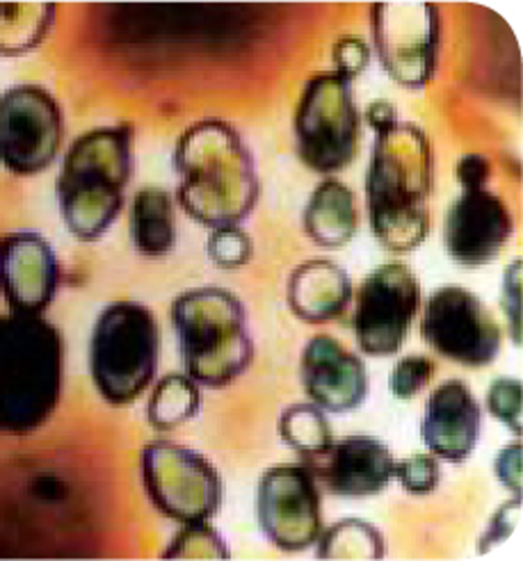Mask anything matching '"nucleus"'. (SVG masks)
<instances>
[{"instance_id":"f257e3e1","label":"nucleus","mask_w":523,"mask_h":561,"mask_svg":"<svg viewBox=\"0 0 523 561\" xmlns=\"http://www.w3.org/2000/svg\"><path fill=\"white\" fill-rule=\"evenodd\" d=\"M177 199L202 227H234L259 202V176L252 151L238 130L219 119L192 124L177 142Z\"/></svg>"},{"instance_id":"f03ea898","label":"nucleus","mask_w":523,"mask_h":561,"mask_svg":"<svg viewBox=\"0 0 523 561\" xmlns=\"http://www.w3.org/2000/svg\"><path fill=\"white\" fill-rule=\"evenodd\" d=\"M432 181L434 158L423 128L398 122L377 133L366 192L371 229L384 249L407 254L425 242Z\"/></svg>"},{"instance_id":"7ed1b4c3","label":"nucleus","mask_w":523,"mask_h":561,"mask_svg":"<svg viewBox=\"0 0 523 561\" xmlns=\"http://www.w3.org/2000/svg\"><path fill=\"white\" fill-rule=\"evenodd\" d=\"M65 339L44 316L0 313V434L27 436L60 407Z\"/></svg>"},{"instance_id":"20e7f679","label":"nucleus","mask_w":523,"mask_h":561,"mask_svg":"<svg viewBox=\"0 0 523 561\" xmlns=\"http://www.w3.org/2000/svg\"><path fill=\"white\" fill-rule=\"evenodd\" d=\"M133 176V128L103 126L69 147L58 179V202L67 231L80 242L99 240L124 208Z\"/></svg>"},{"instance_id":"39448f33","label":"nucleus","mask_w":523,"mask_h":561,"mask_svg":"<svg viewBox=\"0 0 523 561\" xmlns=\"http://www.w3.org/2000/svg\"><path fill=\"white\" fill-rule=\"evenodd\" d=\"M185 375L206 388L236 381L254 358L242 301L225 288L187 290L172 304Z\"/></svg>"},{"instance_id":"423d86ee","label":"nucleus","mask_w":523,"mask_h":561,"mask_svg":"<svg viewBox=\"0 0 523 561\" xmlns=\"http://www.w3.org/2000/svg\"><path fill=\"white\" fill-rule=\"evenodd\" d=\"M160 327L145 304L105 306L90 339V375L99 396L113 407L133 404L156 377Z\"/></svg>"},{"instance_id":"0eeeda50","label":"nucleus","mask_w":523,"mask_h":561,"mask_svg":"<svg viewBox=\"0 0 523 561\" xmlns=\"http://www.w3.org/2000/svg\"><path fill=\"white\" fill-rule=\"evenodd\" d=\"M295 149L299 160L318 174L345 170L360 149L362 119L352 82L337 73H320L307 82L295 112Z\"/></svg>"},{"instance_id":"6e6552de","label":"nucleus","mask_w":523,"mask_h":561,"mask_svg":"<svg viewBox=\"0 0 523 561\" xmlns=\"http://www.w3.org/2000/svg\"><path fill=\"white\" fill-rule=\"evenodd\" d=\"M140 470L154 507L181 525L211 520L223 507L219 472L190 447L154 440L143 450Z\"/></svg>"},{"instance_id":"1a4fd4ad","label":"nucleus","mask_w":523,"mask_h":561,"mask_svg":"<svg viewBox=\"0 0 523 561\" xmlns=\"http://www.w3.org/2000/svg\"><path fill=\"white\" fill-rule=\"evenodd\" d=\"M62 139V107L44 88L16 85L0 94V164L8 172H46L58 158Z\"/></svg>"},{"instance_id":"9d476101","label":"nucleus","mask_w":523,"mask_h":561,"mask_svg":"<svg viewBox=\"0 0 523 561\" xmlns=\"http://www.w3.org/2000/svg\"><path fill=\"white\" fill-rule=\"evenodd\" d=\"M373 42L379 62L398 85L423 90L434 76L442 23L432 3L373 5Z\"/></svg>"},{"instance_id":"9b49d317","label":"nucleus","mask_w":523,"mask_h":561,"mask_svg":"<svg viewBox=\"0 0 523 561\" xmlns=\"http://www.w3.org/2000/svg\"><path fill=\"white\" fill-rule=\"evenodd\" d=\"M425 343L464 368H485L501 352V329L489 308L462 286H444L425 304Z\"/></svg>"},{"instance_id":"f8f14e48","label":"nucleus","mask_w":523,"mask_h":561,"mask_svg":"<svg viewBox=\"0 0 523 561\" xmlns=\"http://www.w3.org/2000/svg\"><path fill=\"white\" fill-rule=\"evenodd\" d=\"M421 306L419 280L407 265L375 267L356 293L354 335L360 350L371 356L396 354L407 341Z\"/></svg>"},{"instance_id":"ddd939ff","label":"nucleus","mask_w":523,"mask_h":561,"mask_svg":"<svg viewBox=\"0 0 523 561\" xmlns=\"http://www.w3.org/2000/svg\"><path fill=\"white\" fill-rule=\"evenodd\" d=\"M257 516L270 543L284 552L307 550L322 531L320 489L307 466H274L257 489Z\"/></svg>"},{"instance_id":"4468645a","label":"nucleus","mask_w":523,"mask_h":561,"mask_svg":"<svg viewBox=\"0 0 523 561\" xmlns=\"http://www.w3.org/2000/svg\"><path fill=\"white\" fill-rule=\"evenodd\" d=\"M514 231L505 202L491 190H464L446 215L444 242L453 263L482 267L501 256Z\"/></svg>"},{"instance_id":"2eb2a0df","label":"nucleus","mask_w":523,"mask_h":561,"mask_svg":"<svg viewBox=\"0 0 523 561\" xmlns=\"http://www.w3.org/2000/svg\"><path fill=\"white\" fill-rule=\"evenodd\" d=\"M60 288V261L46 238L19 231L0 238V293L12 313L42 316Z\"/></svg>"},{"instance_id":"dca6fc26","label":"nucleus","mask_w":523,"mask_h":561,"mask_svg":"<svg viewBox=\"0 0 523 561\" xmlns=\"http://www.w3.org/2000/svg\"><path fill=\"white\" fill-rule=\"evenodd\" d=\"M318 489L339 497L377 495L394 480L396 459L387 445L371 436L332 440L314 457H305Z\"/></svg>"},{"instance_id":"f3484780","label":"nucleus","mask_w":523,"mask_h":561,"mask_svg":"<svg viewBox=\"0 0 523 561\" xmlns=\"http://www.w3.org/2000/svg\"><path fill=\"white\" fill-rule=\"evenodd\" d=\"M299 375L307 396L322 411L345 413L368 398V373L362 358L327 333L307 343Z\"/></svg>"},{"instance_id":"a211bd4d","label":"nucleus","mask_w":523,"mask_h":561,"mask_svg":"<svg viewBox=\"0 0 523 561\" xmlns=\"http://www.w3.org/2000/svg\"><path fill=\"white\" fill-rule=\"evenodd\" d=\"M482 411L464 381L451 379L432 390L425 404L421 434L428 450L451 463H462L476 450Z\"/></svg>"},{"instance_id":"6ab92c4d","label":"nucleus","mask_w":523,"mask_h":561,"mask_svg":"<svg viewBox=\"0 0 523 561\" xmlns=\"http://www.w3.org/2000/svg\"><path fill=\"white\" fill-rule=\"evenodd\" d=\"M286 299L299 320L322 324L343 316L352 299V280L345 270L332 261H307L293 270Z\"/></svg>"},{"instance_id":"aec40b11","label":"nucleus","mask_w":523,"mask_h":561,"mask_svg":"<svg viewBox=\"0 0 523 561\" xmlns=\"http://www.w3.org/2000/svg\"><path fill=\"white\" fill-rule=\"evenodd\" d=\"M360 227V208L354 192L337 181H322L307 204L305 231L318 247L337 249L348 244Z\"/></svg>"},{"instance_id":"412c9836","label":"nucleus","mask_w":523,"mask_h":561,"mask_svg":"<svg viewBox=\"0 0 523 561\" xmlns=\"http://www.w3.org/2000/svg\"><path fill=\"white\" fill-rule=\"evenodd\" d=\"M130 238L147 259L168 256L177 244V213L168 190L143 187L133 196Z\"/></svg>"},{"instance_id":"4be33fe9","label":"nucleus","mask_w":523,"mask_h":561,"mask_svg":"<svg viewBox=\"0 0 523 561\" xmlns=\"http://www.w3.org/2000/svg\"><path fill=\"white\" fill-rule=\"evenodd\" d=\"M55 21L50 3H0V55L16 58L35 50Z\"/></svg>"},{"instance_id":"5701e85b","label":"nucleus","mask_w":523,"mask_h":561,"mask_svg":"<svg viewBox=\"0 0 523 561\" xmlns=\"http://www.w3.org/2000/svg\"><path fill=\"white\" fill-rule=\"evenodd\" d=\"M202 409L200 383L187 375L162 377L147 404V420L156 432H174L190 423Z\"/></svg>"},{"instance_id":"b1692460","label":"nucleus","mask_w":523,"mask_h":561,"mask_svg":"<svg viewBox=\"0 0 523 561\" xmlns=\"http://www.w3.org/2000/svg\"><path fill=\"white\" fill-rule=\"evenodd\" d=\"M316 554L318 559H382L387 543L371 523L348 518L320 531Z\"/></svg>"},{"instance_id":"393cba45","label":"nucleus","mask_w":523,"mask_h":561,"mask_svg":"<svg viewBox=\"0 0 523 561\" xmlns=\"http://www.w3.org/2000/svg\"><path fill=\"white\" fill-rule=\"evenodd\" d=\"M280 434L302 459L322 453L334 440L325 411L314 402L288 407L280 417Z\"/></svg>"},{"instance_id":"a878e982","label":"nucleus","mask_w":523,"mask_h":561,"mask_svg":"<svg viewBox=\"0 0 523 561\" xmlns=\"http://www.w3.org/2000/svg\"><path fill=\"white\" fill-rule=\"evenodd\" d=\"M164 559H229L231 552L219 537V531L204 523H187L181 527L179 535L172 539L168 550L162 552Z\"/></svg>"},{"instance_id":"bb28decb","label":"nucleus","mask_w":523,"mask_h":561,"mask_svg":"<svg viewBox=\"0 0 523 561\" xmlns=\"http://www.w3.org/2000/svg\"><path fill=\"white\" fill-rule=\"evenodd\" d=\"M206 249L213 265L223 270H238L250 263L254 256V242L238 224H234V227L213 229Z\"/></svg>"},{"instance_id":"cd10ccee","label":"nucleus","mask_w":523,"mask_h":561,"mask_svg":"<svg viewBox=\"0 0 523 561\" xmlns=\"http://www.w3.org/2000/svg\"><path fill=\"white\" fill-rule=\"evenodd\" d=\"M487 409L493 417H499L501 423L514 434L521 436L523 432V386L519 379H497L491 383L487 392Z\"/></svg>"},{"instance_id":"c85d7f7f","label":"nucleus","mask_w":523,"mask_h":561,"mask_svg":"<svg viewBox=\"0 0 523 561\" xmlns=\"http://www.w3.org/2000/svg\"><path fill=\"white\" fill-rule=\"evenodd\" d=\"M434 375V363L428 356H405L396 363L389 377V388L398 400H411L430 383Z\"/></svg>"},{"instance_id":"c756f323","label":"nucleus","mask_w":523,"mask_h":561,"mask_svg":"<svg viewBox=\"0 0 523 561\" xmlns=\"http://www.w3.org/2000/svg\"><path fill=\"white\" fill-rule=\"evenodd\" d=\"M394 477L402 489L411 495H428L436 489L439 480H442V468H439L436 459L430 455H411L405 461L396 463Z\"/></svg>"},{"instance_id":"7c9ffc66","label":"nucleus","mask_w":523,"mask_h":561,"mask_svg":"<svg viewBox=\"0 0 523 561\" xmlns=\"http://www.w3.org/2000/svg\"><path fill=\"white\" fill-rule=\"evenodd\" d=\"M521 261H514L503 276V295L501 304L510 327V339L516 347L523 341V270Z\"/></svg>"},{"instance_id":"2f4dec72","label":"nucleus","mask_w":523,"mask_h":561,"mask_svg":"<svg viewBox=\"0 0 523 561\" xmlns=\"http://www.w3.org/2000/svg\"><path fill=\"white\" fill-rule=\"evenodd\" d=\"M332 60H334V73L350 80L366 71L371 62V48L360 37H341L332 48Z\"/></svg>"},{"instance_id":"473e14b6","label":"nucleus","mask_w":523,"mask_h":561,"mask_svg":"<svg viewBox=\"0 0 523 561\" xmlns=\"http://www.w3.org/2000/svg\"><path fill=\"white\" fill-rule=\"evenodd\" d=\"M519 520H521V497L514 495V500L505 502L503 507L497 514H493V518H491V523L485 531V537L480 541V552H487L493 546L503 543L512 535L514 527L519 525Z\"/></svg>"},{"instance_id":"72a5a7b5","label":"nucleus","mask_w":523,"mask_h":561,"mask_svg":"<svg viewBox=\"0 0 523 561\" xmlns=\"http://www.w3.org/2000/svg\"><path fill=\"white\" fill-rule=\"evenodd\" d=\"M493 470H497L501 484L512 491L516 497H521V484H523V453L521 443H512L499 453L497 461H493Z\"/></svg>"},{"instance_id":"f704fd0d","label":"nucleus","mask_w":523,"mask_h":561,"mask_svg":"<svg viewBox=\"0 0 523 561\" xmlns=\"http://www.w3.org/2000/svg\"><path fill=\"white\" fill-rule=\"evenodd\" d=\"M455 176L462 190H482L491 179V162L478 153L464 156L455 167Z\"/></svg>"},{"instance_id":"c9c22d12","label":"nucleus","mask_w":523,"mask_h":561,"mask_svg":"<svg viewBox=\"0 0 523 561\" xmlns=\"http://www.w3.org/2000/svg\"><path fill=\"white\" fill-rule=\"evenodd\" d=\"M366 122L375 133H384L398 124V112L389 101H373L366 110Z\"/></svg>"}]
</instances>
